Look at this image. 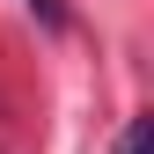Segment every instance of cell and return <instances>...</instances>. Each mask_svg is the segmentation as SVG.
<instances>
[{
    "mask_svg": "<svg viewBox=\"0 0 154 154\" xmlns=\"http://www.w3.org/2000/svg\"><path fill=\"white\" fill-rule=\"evenodd\" d=\"M118 154H154V125H147V118H132V125H125V140H118Z\"/></svg>",
    "mask_w": 154,
    "mask_h": 154,
    "instance_id": "obj_1",
    "label": "cell"
},
{
    "mask_svg": "<svg viewBox=\"0 0 154 154\" xmlns=\"http://www.w3.org/2000/svg\"><path fill=\"white\" fill-rule=\"evenodd\" d=\"M29 8H37V15H44V22H51V29H59V0H29Z\"/></svg>",
    "mask_w": 154,
    "mask_h": 154,
    "instance_id": "obj_2",
    "label": "cell"
}]
</instances>
